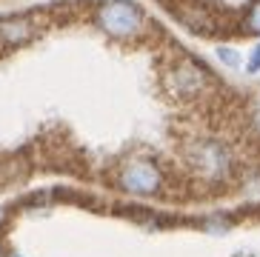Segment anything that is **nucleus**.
Wrapping results in <instances>:
<instances>
[{"mask_svg":"<svg viewBox=\"0 0 260 257\" xmlns=\"http://www.w3.org/2000/svg\"><path fill=\"white\" fill-rule=\"evenodd\" d=\"M94 26L115 40H135L146 31L149 17L132 0H106L94 12Z\"/></svg>","mask_w":260,"mask_h":257,"instance_id":"nucleus-1","label":"nucleus"},{"mask_svg":"<svg viewBox=\"0 0 260 257\" xmlns=\"http://www.w3.org/2000/svg\"><path fill=\"white\" fill-rule=\"evenodd\" d=\"M117 189L132 197H154L163 189V172L154 163V157L135 154L117 172Z\"/></svg>","mask_w":260,"mask_h":257,"instance_id":"nucleus-2","label":"nucleus"},{"mask_svg":"<svg viewBox=\"0 0 260 257\" xmlns=\"http://www.w3.org/2000/svg\"><path fill=\"white\" fill-rule=\"evenodd\" d=\"M166 86H169L172 94H177V98H198L200 91H206L209 77L198 63L180 60V63H175V66L169 69Z\"/></svg>","mask_w":260,"mask_h":257,"instance_id":"nucleus-3","label":"nucleus"},{"mask_svg":"<svg viewBox=\"0 0 260 257\" xmlns=\"http://www.w3.org/2000/svg\"><path fill=\"white\" fill-rule=\"evenodd\" d=\"M191 163L206 180H220L229 172V151L214 140H200L191 149Z\"/></svg>","mask_w":260,"mask_h":257,"instance_id":"nucleus-4","label":"nucleus"},{"mask_svg":"<svg viewBox=\"0 0 260 257\" xmlns=\"http://www.w3.org/2000/svg\"><path fill=\"white\" fill-rule=\"evenodd\" d=\"M0 38H3V43L20 46L35 38V29L26 17H6V20H0Z\"/></svg>","mask_w":260,"mask_h":257,"instance_id":"nucleus-5","label":"nucleus"},{"mask_svg":"<svg viewBox=\"0 0 260 257\" xmlns=\"http://www.w3.org/2000/svg\"><path fill=\"white\" fill-rule=\"evenodd\" d=\"M243 31L246 35H260V0H254L249 12L243 15Z\"/></svg>","mask_w":260,"mask_h":257,"instance_id":"nucleus-6","label":"nucleus"},{"mask_svg":"<svg viewBox=\"0 0 260 257\" xmlns=\"http://www.w3.org/2000/svg\"><path fill=\"white\" fill-rule=\"evenodd\" d=\"M217 57H220L223 63H229V66H240V52H235V49H217Z\"/></svg>","mask_w":260,"mask_h":257,"instance_id":"nucleus-7","label":"nucleus"},{"mask_svg":"<svg viewBox=\"0 0 260 257\" xmlns=\"http://www.w3.org/2000/svg\"><path fill=\"white\" fill-rule=\"evenodd\" d=\"M249 72H252V75H257V72H260V43L254 46L252 54H249Z\"/></svg>","mask_w":260,"mask_h":257,"instance_id":"nucleus-8","label":"nucleus"},{"mask_svg":"<svg viewBox=\"0 0 260 257\" xmlns=\"http://www.w3.org/2000/svg\"><path fill=\"white\" fill-rule=\"evenodd\" d=\"M254 123H257V132H260V103H257V109H254Z\"/></svg>","mask_w":260,"mask_h":257,"instance_id":"nucleus-9","label":"nucleus"},{"mask_svg":"<svg viewBox=\"0 0 260 257\" xmlns=\"http://www.w3.org/2000/svg\"><path fill=\"white\" fill-rule=\"evenodd\" d=\"M235 257H260V254H249V251H240V254H235Z\"/></svg>","mask_w":260,"mask_h":257,"instance_id":"nucleus-10","label":"nucleus"}]
</instances>
